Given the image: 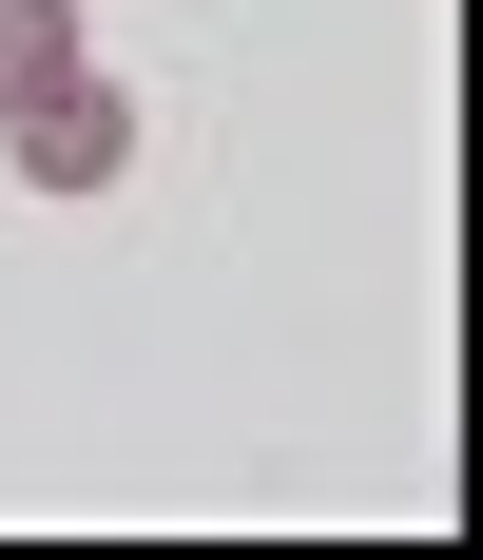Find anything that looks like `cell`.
Instances as JSON below:
<instances>
[{
  "mask_svg": "<svg viewBox=\"0 0 483 560\" xmlns=\"http://www.w3.org/2000/svg\"><path fill=\"white\" fill-rule=\"evenodd\" d=\"M0 136H20V174H39V194H97V174L136 155V97H116L97 58H78V78H39V97L0 116Z\"/></svg>",
  "mask_w": 483,
  "mask_h": 560,
  "instance_id": "6da1fadb",
  "label": "cell"
},
{
  "mask_svg": "<svg viewBox=\"0 0 483 560\" xmlns=\"http://www.w3.org/2000/svg\"><path fill=\"white\" fill-rule=\"evenodd\" d=\"M39 78H78V0H0V116L39 97Z\"/></svg>",
  "mask_w": 483,
  "mask_h": 560,
  "instance_id": "7a4b0ae2",
  "label": "cell"
}]
</instances>
